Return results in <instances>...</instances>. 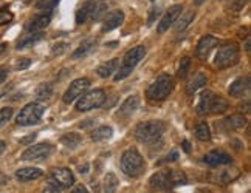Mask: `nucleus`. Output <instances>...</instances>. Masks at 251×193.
I'll list each match as a JSON object with an SVG mask.
<instances>
[{
	"label": "nucleus",
	"instance_id": "20",
	"mask_svg": "<svg viewBox=\"0 0 251 193\" xmlns=\"http://www.w3.org/2000/svg\"><path fill=\"white\" fill-rule=\"evenodd\" d=\"M248 88H250V76H242L229 85V94L234 96V98H239V96L247 93Z\"/></svg>",
	"mask_w": 251,
	"mask_h": 193
},
{
	"label": "nucleus",
	"instance_id": "51",
	"mask_svg": "<svg viewBox=\"0 0 251 193\" xmlns=\"http://www.w3.org/2000/svg\"><path fill=\"white\" fill-rule=\"evenodd\" d=\"M250 48H251L250 46V37H247V42H245V51L247 53H250Z\"/></svg>",
	"mask_w": 251,
	"mask_h": 193
},
{
	"label": "nucleus",
	"instance_id": "26",
	"mask_svg": "<svg viewBox=\"0 0 251 193\" xmlns=\"http://www.w3.org/2000/svg\"><path fill=\"white\" fill-rule=\"evenodd\" d=\"M113 134V130L112 127H109V125H101V127L95 129L92 133H90V138L93 142H101V141H107L112 138Z\"/></svg>",
	"mask_w": 251,
	"mask_h": 193
},
{
	"label": "nucleus",
	"instance_id": "44",
	"mask_svg": "<svg viewBox=\"0 0 251 193\" xmlns=\"http://www.w3.org/2000/svg\"><path fill=\"white\" fill-rule=\"evenodd\" d=\"M72 193H90L89 190L85 189V186H76V187H73V190H72Z\"/></svg>",
	"mask_w": 251,
	"mask_h": 193
},
{
	"label": "nucleus",
	"instance_id": "16",
	"mask_svg": "<svg viewBox=\"0 0 251 193\" xmlns=\"http://www.w3.org/2000/svg\"><path fill=\"white\" fill-rule=\"evenodd\" d=\"M51 178L59 184L61 187L67 189L73 186L75 182V176L70 169H65V167H57V169H53L51 170Z\"/></svg>",
	"mask_w": 251,
	"mask_h": 193
},
{
	"label": "nucleus",
	"instance_id": "38",
	"mask_svg": "<svg viewBox=\"0 0 251 193\" xmlns=\"http://www.w3.org/2000/svg\"><path fill=\"white\" fill-rule=\"evenodd\" d=\"M13 21V13L9 11L8 8H2L0 9V26L2 25H6Z\"/></svg>",
	"mask_w": 251,
	"mask_h": 193
},
{
	"label": "nucleus",
	"instance_id": "35",
	"mask_svg": "<svg viewBox=\"0 0 251 193\" xmlns=\"http://www.w3.org/2000/svg\"><path fill=\"white\" fill-rule=\"evenodd\" d=\"M237 175H239V172L237 170H224L219 175V178H217V181H220V182H229V181H233L234 178H237Z\"/></svg>",
	"mask_w": 251,
	"mask_h": 193
},
{
	"label": "nucleus",
	"instance_id": "4",
	"mask_svg": "<svg viewBox=\"0 0 251 193\" xmlns=\"http://www.w3.org/2000/svg\"><path fill=\"white\" fill-rule=\"evenodd\" d=\"M121 170L127 176L138 178L143 175L144 170H146V161H144V158L141 156L138 150L129 149V150H126L121 156Z\"/></svg>",
	"mask_w": 251,
	"mask_h": 193
},
{
	"label": "nucleus",
	"instance_id": "27",
	"mask_svg": "<svg viewBox=\"0 0 251 193\" xmlns=\"http://www.w3.org/2000/svg\"><path fill=\"white\" fill-rule=\"evenodd\" d=\"M118 59H112L109 62H104L102 65L98 66V70H96V73L100 74V77H102V79H107V77H110L115 70L118 68Z\"/></svg>",
	"mask_w": 251,
	"mask_h": 193
},
{
	"label": "nucleus",
	"instance_id": "43",
	"mask_svg": "<svg viewBox=\"0 0 251 193\" xmlns=\"http://www.w3.org/2000/svg\"><path fill=\"white\" fill-rule=\"evenodd\" d=\"M6 77H8V70L5 66H0V84H3L6 81Z\"/></svg>",
	"mask_w": 251,
	"mask_h": 193
},
{
	"label": "nucleus",
	"instance_id": "9",
	"mask_svg": "<svg viewBox=\"0 0 251 193\" xmlns=\"http://www.w3.org/2000/svg\"><path fill=\"white\" fill-rule=\"evenodd\" d=\"M105 101V93L101 88H96L92 91H87L81 94L76 102V110L78 111H90L93 108H98Z\"/></svg>",
	"mask_w": 251,
	"mask_h": 193
},
{
	"label": "nucleus",
	"instance_id": "21",
	"mask_svg": "<svg viewBox=\"0 0 251 193\" xmlns=\"http://www.w3.org/2000/svg\"><path fill=\"white\" fill-rule=\"evenodd\" d=\"M206 82H208L206 76H205L203 73H197V74L188 82V85H186V94H188V96H194L199 90H201L203 86H206Z\"/></svg>",
	"mask_w": 251,
	"mask_h": 193
},
{
	"label": "nucleus",
	"instance_id": "34",
	"mask_svg": "<svg viewBox=\"0 0 251 193\" xmlns=\"http://www.w3.org/2000/svg\"><path fill=\"white\" fill-rule=\"evenodd\" d=\"M189 66H191V59H189V57H181L180 65H178V71H177V76L180 77V79H185V77H186Z\"/></svg>",
	"mask_w": 251,
	"mask_h": 193
},
{
	"label": "nucleus",
	"instance_id": "6",
	"mask_svg": "<svg viewBox=\"0 0 251 193\" xmlns=\"http://www.w3.org/2000/svg\"><path fill=\"white\" fill-rule=\"evenodd\" d=\"M240 57V48L236 42H225L219 46V51L216 54L214 65L217 68L224 70L228 66H233L239 62Z\"/></svg>",
	"mask_w": 251,
	"mask_h": 193
},
{
	"label": "nucleus",
	"instance_id": "42",
	"mask_svg": "<svg viewBox=\"0 0 251 193\" xmlns=\"http://www.w3.org/2000/svg\"><path fill=\"white\" fill-rule=\"evenodd\" d=\"M239 111L240 113H250V101H245V104L242 102L239 105Z\"/></svg>",
	"mask_w": 251,
	"mask_h": 193
},
{
	"label": "nucleus",
	"instance_id": "10",
	"mask_svg": "<svg viewBox=\"0 0 251 193\" xmlns=\"http://www.w3.org/2000/svg\"><path fill=\"white\" fill-rule=\"evenodd\" d=\"M54 147L51 144H47V142H42V144H36V146H31L28 147L24 153L21 159L22 161H31V162H39V161H44L47 159L50 154L53 153Z\"/></svg>",
	"mask_w": 251,
	"mask_h": 193
},
{
	"label": "nucleus",
	"instance_id": "15",
	"mask_svg": "<svg viewBox=\"0 0 251 193\" xmlns=\"http://www.w3.org/2000/svg\"><path fill=\"white\" fill-rule=\"evenodd\" d=\"M231 156L228 153L222 151V150H212L209 153L205 154L203 158V162L208 164L211 167H222V166H229L231 164Z\"/></svg>",
	"mask_w": 251,
	"mask_h": 193
},
{
	"label": "nucleus",
	"instance_id": "1",
	"mask_svg": "<svg viewBox=\"0 0 251 193\" xmlns=\"http://www.w3.org/2000/svg\"><path fill=\"white\" fill-rule=\"evenodd\" d=\"M228 110V102L220 98V96L214 94L209 90H205L200 94L199 104L196 107V111L203 116V114H222Z\"/></svg>",
	"mask_w": 251,
	"mask_h": 193
},
{
	"label": "nucleus",
	"instance_id": "46",
	"mask_svg": "<svg viewBox=\"0 0 251 193\" xmlns=\"http://www.w3.org/2000/svg\"><path fill=\"white\" fill-rule=\"evenodd\" d=\"M36 136H37V134H36V133H33V134H28V136H26V138L21 139V142H22V144H28V142H31V141H34V139H36Z\"/></svg>",
	"mask_w": 251,
	"mask_h": 193
},
{
	"label": "nucleus",
	"instance_id": "53",
	"mask_svg": "<svg viewBox=\"0 0 251 193\" xmlns=\"http://www.w3.org/2000/svg\"><path fill=\"white\" fill-rule=\"evenodd\" d=\"M203 2H205V0H196V5H201Z\"/></svg>",
	"mask_w": 251,
	"mask_h": 193
},
{
	"label": "nucleus",
	"instance_id": "18",
	"mask_svg": "<svg viewBox=\"0 0 251 193\" xmlns=\"http://www.w3.org/2000/svg\"><path fill=\"white\" fill-rule=\"evenodd\" d=\"M42 176H44V172L37 167H24V169H19L16 172V179L21 181V182L34 181V179H39Z\"/></svg>",
	"mask_w": 251,
	"mask_h": 193
},
{
	"label": "nucleus",
	"instance_id": "33",
	"mask_svg": "<svg viewBox=\"0 0 251 193\" xmlns=\"http://www.w3.org/2000/svg\"><path fill=\"white\" fill-rule=\"evenodd\" d=\"M107 9H109V3L107 0H102V2H96V6L93 9V14H92V19L93 21H101V19L107 14Z\"/></svg>",
	"mask_w": 251,
	"mask_h": 193
},
{
	"label": "nucleus",
	"instance_id": "22",
	"mask_svg": "<svg viewBox=\"0 0 251 193\" xmlns=\"http://www.w3.org/2000/svg\"><path fill=\"white\" fill-rule=\"evenodd\" d=\"M95 6H96V0H87L85 3H82V6L76 11V23L78 25L85 23L87 19L92 17Z\"/></svg>",
	"mask_w": 251,
	"mask_h": 193
},
{
	"label": "nucleus",
	"instance_id": "37",
	"mask_svg": "<svg viewBox=\"0 0 251 193\" xmlns=\"http://www.w3.org/2000/svg\"><path fill=\"white\" fill-rule=\"evenodd\" d=\"M247 3H248V0H231L228 9H231V13H239V11H242Z\"/></svg>",
	"mask_w": 251,
	"mask_h": 193
},
{
	"label": "nucleus",
	"instance_id": "30",
	"mask_svg": "<svg viewBox=\"0 0 251 193\" xmlns=\"http://www.w3.org/2000/svg\"><path fill=\"white\" fill-rule=\"evenodd\" d=\"M53 96V84H42L36 90V99L37 101H48Z\"/></svg>",
	"mask_w": 251,
	"mask_h": 193
},
{
	"label": "nucleus",
	"instance_id": "14",
	"mask_svg": "<svg viewBox=\"0 0 251 193\" xmlns=\"http://www.w3.org/2000/svg\"><path fill=\"white\" fill-rule=\"evenodd\" d=\"M181 11H183V6H181V5H174V6H171V8L168 9V11H166V14L163 16L161 22L158 23L157 31H158V33H165V31H168V30H169V26H172L174 23H176V21L178 19V16L181 14Z\"/></svg>",
	"mask_w": 251,
	"mask_h": 193
},
{
	"label": "nucleus",
	"instance_id": "48",
	"mask_svg": "<svg viewBox=\"0 0 251 193\" xmlns=\"http://www.w3.org/2000/svg\"><path fill=\"white\" fill-rule=\"evenodd\" d=\"M181 147H183V150H185V153H191V144H189V141H183L181 142Z\"/></svg>",
	"mask_w": 251,
	"mask_h": 193
},
{
	"label": "nucleus",
	"instance_id": "45",
	"mask_svg": "<svg viewBox=\"0 0 251 193\" xmlns=\"http://www.w3.org/2000/svg\"><path fill=\"white\" fill-rule=\"evenodd\" d=\"M42 193H61V192H59V189H57L56 186H47Z\"/></svg>",
	"mask_w": 251,
	"mask_h": 193
},
{
	"label": "nucleus",
	"instance_id": "29",
	"mask_svg": "<svg viewBox=\"0 0 251 193\" xmlns=\"http://www.w3.org/2000/svg\"><path fill=\"white\" fill-rule=\"evenodd\" d=\"M178 17H180V19H178V22H177V25H176V31H177V33L186 30V28L192 23V21L196 19V13H194V11H186V13L180 14Z\"/></svg>",
	"mask_w": 251,
	"mask_h": 193
},
{
	"label": "nucleus",
	"instance_id": "49",
	"mask_svg": "<svg viewBox=\"0 0 251 193\" xmlns=\"http://www.w3.org/2000/svg\"><path fill=\"white\" fill-rule=\"evenodd\" d=\"M6 48H8V45H6V43H0V56H2V54L6 51Z\"/></svg>",
	"mask_w": 251,
	"mask_h": 193
},
{
	"label": "nucleus",
	"instance_id": "3",
	"mask_svg": "<svg viewBox=\"0 0 251 193\" xmlns=\"http://www.w3.org/2000/svg\"><path fill=\"white\" fill-rule=\"evenodd\" d=\"M151 186L157 190H169L174 187L183 186L188 182V178L183 172L171 170V172H158L151 178Z\"/></svg>",
	"mask_w": 251,
	"mask_h": 193
},
{
	"label": "nucleus",
	"instance_id": "40",
	"mask_svg": "<svg viewBox=\"0 0 251 193\" xmlns=\"http://www.w3.org/2000/svg\"><path fill=\"white\" fill-rule=\"evenodd\" d=\"M160 16V8L157 6V8H152L151 11H149V19H148V25L151 26L153 22L157 21V17Z\"/></svg>",
	"mask_w": 251,
	"mask_h": 193
},
{
	"label": "nucleus",
	"instance_id": "19",
	"mask_svg": "<svg viewBox=\"0 0 251 193\" xmlns=\"http://www.w3.org/2000/svg\"><path fill=\"white\" fill-rule=\"evenodd\" d=\"M245 125H247V119L244 114H233L226 118L224 122H220V127L225 131H234L239 129H244Z\"/></svg>",
	"mask_w": 251,
	"mask_h": 193
},
{
	"label": "nucleus",
	"instance_id": "25",
	"mask_svg": "<svg viewBox=\"0 0 251 193\" xmlns=\"http://www.w3.org/2000/svg\"><path fill=\"white\" fill-rule=\"evenodd\" d=\"M42 37H44L42 31H39V33H30L28 36H24V37L19 39L17 43H16V48H17V50H24V48L33 46L34 43L39 42Z\"/></svg>",
	"mask_w": 251,
	"mask_h": 193
},
{
	"label": "nucleus",
	"instance_id": "7",
	"mask_svg": "<svg viewBox=\"0 0 251 193\" xmlns=\"http://www.w3.org/2000/svg\"><path fill=\"white\" fill-rule=\"evenodd\" d=\"M174 90V79L169 74H160L148 88V98L152 101H165Z\"/></svg>",
	"mask_w": 251,
	"mask_h": 193
},
{
	"label": "nucleus",
	"instance_id": "41",
	"mask_svg": "<svg viewBox=\"0 0 251 193\" xmlns=\"http://www.w3.org/2000/svg\"><path fill=\"white\" fill-rule=\"evenodd\" d=\"M30 65H31V61L26 59V57H24V59H19L16 62V70H26Z\"/></svg>",
	"mask_w": 251,
	"mask_h": 193
},
{
	"label": "nucleus",
	"instance_id": "2",
	"mask_svg": "<svg viewBox=\"0 0 251 193\" xmlns=\"http://www.w3.org/2000/svg\"><path fill=\"white\" fill-rule=\"evenodd\" d=\"M166 131V124L163 121H148L137 125L133 134L143 144L157 142Z\"/></svg>",
	"mask_w": 251,
	"mask_h": 193
},
{
	"label": "nucleus",
	"instance_id": "5",
	"mask_svg": "<svg viewBox=\"0 0 251 193\" xmlns=\"http://www.w3.org/2000/svg\"><path fill=\"white\" fill-rule=\"evenodd\" d=\"M144 56H146V48L141 46V45L129 50L123 57V62L120 65L117 76H115V81H123V79H126V77H129V74H132L135 66L138 65V62L143 59Z\"/></svg>",
	"mask_w": 251,
	"mask_h": 193
},
{
	"label": "nucleus",
	"instance_id": "24",
	"mask_svg": "<svg viewBox=\"0 0 251 193\" xmlns=\"http://www.w3.org/2000/svg\"><path fill=\"white\" fill-rule=\"evenodd\" d=\"M96 48V41L95 39H87L84 41L76 50L72 53V59H81V57H85L87 54H90Z\"/></svg>",
	"mask_w": 251,
	"mask_h": 193
},
{
	"label": "nucleus",
	"instance_id": "11",
	"mask_svg": "<svg viewBox=\"0 0 251 193\" xmlns=\"http://www.w3.org/2000/svg\"><path fill=\"white\" fill-rule=\"evenodd\" d=\"M89 86H90V79H87V77H79V79L73 81L69 86V90L64 94V98H62L64 102L72 104L75 99H78L81 94H84Z\"/></svg>",
	"mask_w": 251,
	"mask_h": 193
},
{
	"label": "nucleus",
	"instance_id": "28",
	"mask_svg": "<svg viewBox=\"0 0 251 193\" xmlns=\"http://www.w3.org/2000/svg\"><path fill=\"white\" fill-rule=\"evenodd\" d=\"M102 186H104V193H117V189L120 186V181H118V178H117L115 173L109 172L107 175L104 176Z\"/></svg>",
	"mask_w": 251,
	"mask_h": 193
},
{
	"label": "nucleus",
	"instance_id": "13",
	"mask_svg": "<svg viewBox=\"0 0 251 193\" xmlns=\"http://www.w3.org/2000/svg\"><path fill=\"white\" fill-rule=\"evenodd\" d=\"M219 45V41L214 36H203L199 41L197 48H196V56L199 57L200 61H206L209 53L214 50V48Z\"/></svg>",
	"mask_w": 251,
	"mask_h": 193
},
{
	"label": "nucleus",
	"instance_id": "47",
	"mask_svg": "<svg viewBox=\"0 0 251 193\" xmlns=\"http://www.w3.org/2000/svg\"><path fill=\"white\" fill-rule=\"evenodd\" d=\"M177 159H178V153L177 151H171V154H168V158H166V161H169V162L177 161Z\"/></svg>",
	"mask_w": 251,
	"mask_h": 193
},
{
	"label": "nucleus",
	"instance_id": "32",
	"mask_svg": "<svg viewBox=\"0 0 251 193\" xmlns=\"http://www.w3.org/2000/svg\"><path fill=\"white\" fill-rule=\"evenodd\" d=\"M194 133H196V138L199 141H209L211 139V130L208 127V124H205V122L197 124Z\"/></svg>",
	"mask_w": 251,
	"mask_h": 193
},
{
	"label": "nucleus",
	"instance_id": "8",
	"mask_svg": "<svg viewBox=\"0 0 251 193\" xmlns=\"http://www.w3.org/2000/svg\"><path fill=\"white\" fill-rule=\"evenodd\" d=\"M44 105L39 102H31L26 104L25 107L19 111V114L16 116V124L22 125V127H28V125H34L37 124L44 116Z\"/></svg>",
	"mask_w": 251,
	"mask_h": 193
},
{
	"label": "nucleus",
	"instance_id": "50",
	"mask_svg": "<svg viewBox=\"0 0 251 193\" xmlns=\"http://www.w3.org/2000/svg\"><path fill=\"white\" fill-rule=\"evenodd\" d=\"M5 149H6V144L3 141H0V154L5 151Z\"/></svg>",
	"mask_w": 251,
	"mask_h": 193
},
{
	"label": "nucleus",
	"instance_id": "39",
	"mask_svg": "<svg viewBox=\"0 0 251 193\" xmlns=\"http://www.w3.org/2000/svg\"><path fill=\"white\" fill-rule=\"evenodd\" d=\"M70 48V45L67 43V42H59V43H56L54 46H53V54L54 56H59V54H64L67 50Z\"/></svg>",
	"mask_w": 251,
	"mask_h": 193
},
{
	"label": "nucleus",
	"instance_id": "36",
	"mask_svg": "<svg viewBox=\"0 0 251 193\" xmlns=\"http://www.w3.org/2000/svg\"><path fill=\"white\" fill-rule=\"evenodd\" d=\"M13 113H14V110L11 107H5L0 110V127H3V125L13 118Z\"/></svg>",
	"mask_w": 251,
	"mask_h": 193
},
{
	"label": "nucleus",
	"instance_id": "52",
	"mask_svg": "<svg viewBox=\"0 0 251 193\" xmlns=\"http://www.w3.org/2000/svg\"><path fill=\"white\" fill-rule=\"evenodd\" d=\"M87 169H89V166H84V167H79L81 172H87Z\"/></svg>",
	"mask_w": 251,
	"mask_h": 193
},
{
	"label": "nucleus",
	"instance_id": "31",
	"mask_svg": "<svg viewBox=\"0 0 251 193\" xmlns=\"http://www.w3.org/2000/svg\"><path fill=\"white\" fill-rule=\"evenodd\" d=\"M81 141H82V138L79 136V134H76V133L64 134V136L61 138V142L67 149H76L81 144Z\"/></svg>",
	"mask_w": 251,
	"mask_h": 193
},
{
	"label": "nucleus",
	"instance_id": "23",
	"mask_svg": "<svg viewBox=\"0 0 251 193\" xmlns=\"http://www.w3.org/2000/svg\"><path fill=\"white\" fill-rule=\"evenodd\" d=\"M138 105H140V99H138V96H137V94L129 96V98L126 99L123 104H121V107H120V111H118V114L121 116V118H126V116H130L133 111H137Z\"/></svg>",
	"mask_w": 251,
	"mask_h": 193
},
{
	"label": "nucleus",
	"instance_id": "54",
	"mask_svg": "<svg viewBox=\"0 0 251 193\" xmlns=\"http://www.w3.org/2000/svg\"><path fill=\"white\" fill-rule=\"evenodd\" d=\"M41 2H44V0H39V2H37V3H41Z\"/></svg>",
	"mask_w": 251,
	"mask_h": 193
},
{
	"label": "nucleus",
	"instance_id": "17",
	"mask_svg": "<svg viewBox=\"0 0 251 193\" xmlns=\"http://www.w3.org/2000/svg\"><path fill=\"white\" fill-rule=\"evenodd\" d=\"M124 22V13L121 9H117V11H112L109 16H105L104 19V25H102V33H110Z\"/></svg>",
	"mask_w": 251,
	"mask_h": 193
},
{
	"label": "nucleus",
	"instance_id": "12",
	"mask_svg": "<svg viewBox=\"0 0 251 193\" xmlns=\"http://www.w3.org/2000/svg\"><path fill=\"white\" fill-rule=\"evenodd\" d=\"M50 22H51V13L45 11L41 14H36L33 19H30L25 25V30L28 33H39V31L45 30V28L50 25Z\"/></svg>",
	"mask_w": 251,
	"mask_h": 193
}]
</instances>
